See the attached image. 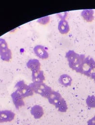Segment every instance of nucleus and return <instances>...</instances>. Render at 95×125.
I'll return each instance as SVG.
<instances>
[{
    "mask_svg": "<svg viewBox=\"0 0 95 125\" xmlns=\"http://www.w3.org/2000/svg\"><path fill=\"white\" fill-rule=\"evenodd\" d=\"M32 82L35 83H43L45 80L44 72L41 70L37 72H32Z\"/></svg>",
    "mask_w": 95,
    "mask_h": 125,
    "instance_id": "nucleus-11",
    "label": "nucleus"
},
{
    "mask_svg": "<svg viewBox=\"0 0 95 125\" xmlns=\"http://www.w3.org/2000/svg\"><path fill=\"white\" fill-rule=\"evenodd\" d=\"M87 125H95V115L87 122Z\"/></svg>",
    "mask_w": 95,
    "mask_h": 125,
    "instance_id": "nucleus-19",
    "label": "nucleus"
},
{
    "mask_svg": "<svg viewBox=\"0 0 95 125\" xmlns=\"http://www.w3.org/2000/svg\"><path fill=\"white\" fill-rule=\"evenodd\" d=\"M94 11L92 9H86L82 10L81 15L84 20L88 22H92L94 19Z\"/></svg>",
    "mask_w": 95,
    "mask_h": 125,
    "instance_id": "nucleus-13",
    "label": "nucleus"
},
{
    "mask_svg": "<svg viewBox=\"0 0 95 125\" xmlns=\"http://www.w3.org/2000/svg\"><path fill=\"white\" fill-rule=\"evenodd\" d=\"M58 30L61 34H67L70 31L69 22L66 20H60L58 24Z\"/></svg>",
    "mask_w": 95,
    "mask_h": 125,
    "instance_id": "nucleus-12",
    "label": "nucleus"
},
{
    "mask_svg": "<svg viewBox=\"0 0 95 125\" xmlns=\"http://www.w3.org/2000/svg\"><path fill=\"white\" fill-rule=\"evenodd\" d=\"M58 17L60 19V20H66L68 16V12H63L61 13H59L57 14Z\"/></svg>",
    "mask_w": 95,
    "mask_h": 125,
    "instance_id": "nucleus-18",
    "label": "nucleus"
},
{
    "mask_svg": "<svg viewBox=\"0 0 95 125\" xmlns=\"http://www.w3.org/2000/svg\"><path fill=\"white\" fill-rule=\"evenodd\" d=\"M0 56L5 62H9L12 58L11 51L5 40L2 38H0Z\"/></svg>",
    "mask_w": 95,
    "mask_h": 125,
    "instance_id": "nucleus-6",
    "label": "nucleus"
},
{
    "mask_svg": "<svg viewBox=\"0 0 95 125\" xmlns=\"http://www.w3.org/2000/svg\"><path fill=\"white\" fill-rule=\"evenodd\" d=\"M86 104L89 108H95V96H88L86 99Z\"/></svg>",
    "mask_w": 95,
    "mask_h": 125,
    "instance_id": "nucleus-16",
    "label": "nucleus"
},
{
    "mask_svg": "<svg viewBox=\"0 0 95 125\" xmlns=\"http://www.w3.org/2000/svg\"><path fill=\"white\" fill-rule=\"evenodd\" d=\"M86 56L84 54H78L74 50H69L66 53L69 66L77 73H81V68Z\"/></svg>",
    "mask_w": 95,
    "mask_h": 125,
    "instance_id": "nucleus-1",
    "label": "nucleus"
},
{
    "mask_svg": "<svg viewBox=\"0 0 95 125\" xmlns=\"http://www.w3.org/2000/svg\"><path fill=\"white\" fill-rule=\"evenodd\" d=\"M59 82L65 87H69L71 86L72 79L70 76L67 74H63L61 75L59 79Z\"/></svg>",
    "mask_w": 95,
    "mask_h": 125,
    "instance_id": "nucleus-15",
    "label": "nucleus"
},
{
    "mask_svg": "<svg viewBox=\"0 0 95 125\" xmlns=\"http://www.w3.org/2000/svg\"><path fill=\"white\" fill-rule=\"evenodd\" d=\"M29 85L34 93L39 94L45 98H47L52 91L51 87L44 83H35L32 82Z\"/></svg>",
    "mask_w": 95,
    "mask_h": 125,
    "instance_id": "nucleus-4",
    "label": "nucleus"
},
{
    "mask_svg": "<svg viewBox=\"0 0 95 125\" xmlns=\"http://www.w3.org/2000/svg\"><path fill=\"white\" fill-rule=\"evenodd\" d=\"M15 87L23 98L32 96L34 93L30 85L27 84L23 80L18 81L16 83Z\"/></svg>",
    "mask_w": 95,
    "mask_h": 125,
    "instance_id": "nucleus-5",
    "label": "nucleus"
},
{
    "mask_svg": "<svg viewBox=\"0 0 95 125\" xmlns=\"http://www.w3.org/2000/svg\"><path fill=\"white\" fill-rule=\"evenodd\" d=\"M94 79V82H95V77H94V79Z\"/></svg>",
    "mask_w": 95,
    "mask_h": 125,
    "instance_id": "nucleus-20",
    "label": "nucleus"
},
{
    "mask_svg": "<svg viewBox=\"0 0 95 125\" xmlns=\"http://www.w3.org/2000/svg\"><path fill=\"white\" fill-rule=\"evenodd\" d=\"M50 17L49 16H45L38 19V22L42 25H46L50 21Z\"/></svg>",
    "mask_w": 95,
    "mask_h": 125,
    "instance_id": "nucleus-17",
    "label": "nucleus"
},
{
    "mask_svg": "<svg viewBox=\"0 0 95 125\" xmlns=\"http://www.w3.org/2000/svg\"><path fill=\"white\" fill-rule=\"evenodd\" d=\"M33 51L37 56L43 60L49 58V54L46 48L42 45H37L34 46Z\"/></svg>",
    "mask_w": 95,
    "mask_h": 125,
    "instance_id": "nucleus-7",
    "label": "nucleus"
},
{
    "mask_svg": "<svg viewBox=\"0 0 95 125\" xmlns=\"http://www.w3.org/2000/svg\"><path fill=\"white\" fill-rule=\"evenodd\" d=\"M11 97L13 104L17 109H19L20 107L24 105L23 98L17 90L11 94Z\"/></svg>",
    "mask_w": 95,
    "mask_h": 125,
    "instance_id": "nucleus-9",
    "label": "nucleus"
},
{
    "mask_svg": "<svg viewBox=\"0 0 95 125\" xmlns=\"http://www.w3.org/2000/svg\"><path fill=\"white\" fill-rule=\"evenodd\" d=\"M27 67L32 71V72H37L41 70V63L37 59H30L26 63Z\"/></svg>",
    "mask_w": 95,
    "mask_h": 125,
    "instance_id": "nucleus-10",
    "label": "nucleus"
},
{
    "mask_svg": "<svg viewBox=\"0 0 95 125\" xmlns=\"http://www.w3.org/2000/svg\"><path fill=\"white\" fill-rule=\"evenodd\" d=\"M15 114L11 110H0V123L9 122L12 121Z\"/></svg>",
    "mask_w": 95,
    "mask_h": 125,
    "instance_id": "nucleus-8",
    "label": "nucleus"
},
{
    "mask_svg": "<svg viewBox=\"0 0 95 125\" xmlns=\"http://www.w3.org/2000/svg\"><path fill=\"white\" fill-rule=\"evenodd\" d=\"M31 112L32 115L36 119H39L42 117L44 114L43 108L39 105H35L33 106L31 109Z\"/></svg>",
    "mask_w": 95,
    "mask_h": 125,
    "instance_id": "nucleus-14",
    "label": "nucleus"
},
{
    "mask_svg": "<svg viewBox=\"0 0 95 125\" xmlns=\"http://www.w3.org/2000/svg\"><path fill=\"white\" fill-rule=\"evenodd\" d=\"M49 103L55 105L56 108L61 112H65L68 109L66 101L60 94L52 90L47 97Z\"/></svg>",
    "mask_w": 95,
    "mask_h": 125,
    "instance_id": "nucleus-2",
    "label": "nucleus"
},
{
    "mask_svg": "<svg viewBox=\"0 0 95 125\" xmlns=\"http://www.w3.org/2000/svg\"><path fill=\"white\" fill-rule=\"evenodd\" d=\"M81 73L94 79L95 77V61L90 57H86L82 64Z\"/></svg>",
    "mask_w": 95,
    "mask_h": 125,
    "instance_id": "nucleus-3",
    "label": "nucleus"
}]
</instances>
